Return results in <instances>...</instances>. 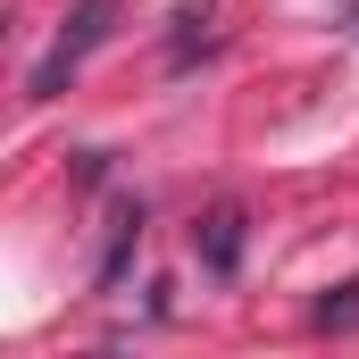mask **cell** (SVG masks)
Segmentation results:
<instances>
[{"mask_svg":"<svg viewBox=\"0 0 359 359\" xmlns=\"http://www.w3.org/2000/svg\"><path fill=\"white\" fill-rule=\"evenodd\" d=\"M109 25H117V0H76V8H67V25H59V34H50V50H42V67L25 76V100H59V92L76 84V67L109 42Z\"/></svg>","mask_w":359,"mask_h":359,"instance_id":"cell-1","label":"cell"},{"mask_svg":"<svg viewBox=\"0 0 359 359\" xmlns=\"http://www.w3.org/2000/svg\"><path fill=\"white\" fill-rule=\"evenodd\" d=\"M243 243H251V217H243V201H217V209H201V226H192V251H201V268H209V276H234V268H243Z\"/></svg>","mask_w":359,"mask_h":359,"instance_id":"cell-2","label":"cell"},{"mask_svg":"<svg viewBox=\"0 0 359 359\" xmlns=\"http://www.w3.org/2000/svg\"><path fill=\"white\" fill-rule=\"evenodd\" d=\"M351 34H359V8H351Z\"/></svg>","mask_w":359,"mask_h":359,"instance_id":"cell-6","label":"cell"},{"mask_svg":"<svg viewBox=\"0 0 359 359\" xmlns=\"http://www.w3.org/2000/svg\"><path fill=\"white\" fill-rule=\"evenodd\" d=\"M134 251H142V201H117V209H109L100 268H92V292H117V284H126V268H134Z\"/></svg>","mask_w":359,"mask_h":359,"instance_id":"cell-3","label":"cell"},{"mask_svg":"<svg viewBox=\"0 0 359 359\" xmlns=\"http://www.w3.org/2000/svg\"><path fill=\"white\" fill-rule=\"evenodd\" d=\"M168 25H176V59H192V50H209V8H176Z\"/></svg>","mask_w":359,"mask_h":359,"instance_id":"cell-5","label":"cell"},{"mask_svg":"<svg viewBox=\"0 0 359 359\" xmlns=\"http://www.w3.org/2000/svg\"><path fill=\"white\" fill-rule=\"evenodd\" d=\"M351 326H359V276L343 284V292L318 301V334H351Z\"/></svg>","mask_w":359,"mask_h":359,"instance_id":"cell-4","label":"cell"}]
</instances>
